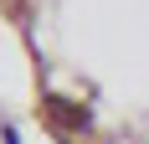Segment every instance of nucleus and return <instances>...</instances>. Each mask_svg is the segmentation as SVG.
Here are the masks:
<instances>
[{
	"instance_id": "1",
	"label": "nucleus",
	"mask_w": 149,
	"mask_h": 144,
	"mask_svg": "<svg viewBox=\"0 0 149 144\" xmlns=\"http://www.w3.org/2000/svg\"><path fill=\"white\" fill-rule=\"evenodd\" d=\"M46 124H52V134H57L62 144H77L82 139V129H88V118H82V108L77 103H67V98H46Z\"/></svg>"
}]
</instances>
